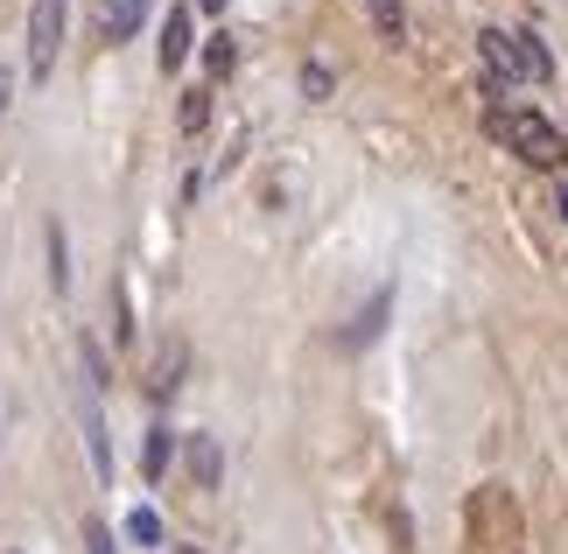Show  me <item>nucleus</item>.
Instances as JSON below:
<instances>
[{"mask_svg": "<svg viewBox=\"0 0 568 554\" xmlns=\"http://www.w3.org/2000/svg\"><path fill=\"white\" fill-rule=\"evenodd\" d=\"M50 288L63 295V288H71V268H63V232L50 225Z\"/></svg>", "mask_w": 568, "mask_h": 554, "instance_id": "nucleus-17", "label": "nucleus"}, {"mask_svg": "<svg viewBox=\"0 0 568 554\" xmlns=\"http://www.w3.org/2000/svg\"><path fill=\"white\" fill-rule=\"evenodd\" d=\"M141 14H148V0H105L99 8V29H105V42H126L141 29Z\"/></svg>", "mask_w": 568, "mask_h": 554, "instance_id": "nucleus-7", "label": "nucleus"}, {"mask_svg": "<svg viewBox=\"0 0 568 554\" xmlns=\"http://www.w3.org/2000/svg\"><path fill=\"white\" fill-rule=\"evenodd\" d=\"M126 541H141V547H162V520L148 513V505H141V513H126Z\"/></svg>", "mask_w": 568, "mask_h": 554, "instance_id": "nucleus-15", "label": "nucleus"}, {"mask_svg": "<svg viewBox=\"0 0 568 554\" xmlns=\"http://www.w3.org/2000/svg\"><path fill=\"white\" fill-rule=\"evenodd\" d=\"M365 8H373V29H379L386 42H400V36H407V14H400V0H365Z\"/></svg>", "mask_w": 568, "mask_h": 554, "instance_id": "nucleus-12", "label": "nucleus"}, {"mask_svg": "<svg viewBox=\"0 0 568 554\" xmlns=\"http://www.w3.org/2000/svg\"><path fill=\"white\" fill-rule=\"evenodd\" d=\"M491 134L506 141L527 169H540V175H555V169L568 162L561 127H555V120H540V113H527V105H491Z\"/></svg>", "mask_w": 568, "mask_h": 554, "instance_id": "nucleus-1", "label": "nucleus"}, {"mask_svg": "<svg viewBox=\"0 0 568 554\" xmlns=\"http://www.w3.org/2000/svg\"><path fill=\"white\" fill-rule=\"evenodd\" d=\"M84 554H120V547H113V526H105V520H84Z\"/></svg>", "mask_w": 568, "mask_h": 554, "instance_id": "nucleus-18", "label": "nucleus"}, {"mask_svg": "<svg viewBox=\"0 0 568 554\" xmlns=\"http://www.w3.org/2000/svg\"><path fill=\"white\" fill-rule=\"evenodd\" d=\"M155 57H162V71H183V63H190V8H169Z\"/></svg>", "mask_w": 568, "mask_h": 554, "instance_id": "nucleus-4", "label": "nucleus"}, {"mask_svg": "<svg viewBox=\"0 0 568 554\" xmlns=\"http://www.w3.org/2000/svg\"><path fill=\"white\" fill-rule=\"evenodd\" d=\"M196 8H204V14H225V0H196Z\"/></svg>", "mask_w": 568, "mask_h": 554, "instance_id": "nucleus-21", "label": "nucleus"}, {"mask_svg": "<svg viewBox=\"0 0 568 554\" xmlns=\"http://www.w3.org/2000/svg\"><path fill=\"white\" fill-rule=\"evenodd\" d=\"M204 120H211V92L196 84V92H183V134H204Z\"/></svg>", "mask_w": 568, "mask_h": 554, "instance_id": "nucleus-14", "label": "nucleus"}, {"mask_svg": "<svg viewBox=\"0 0 568 554\" xmlns=\"http://www.w3.org/2000/svg\"><path fill=\"white\" fill-rule=\"evenodd\" d=\"M519 63H527V78H534V84H548V78H555V57H548V42H540L534 29L519 36Z\"/></svg>", "mask_w": 568, "mask_h": 554, "instance_id": "nucleus-10", "label": "nucleus"}, {"mask_svg": "<svg viewBox=\"0 0 568 554\" xmlns=\"http://www.w3.org/2000/svg\"><path fill=\"white\" fill-rule=\"evenodd\" d=\"M169 450H176V435H169V429H148V450H141V471H148V484H155V477L169 471Z\"/></svg>", "mask_w": 568, "mask_h": 554, "instance_id": "nucleus-11", "label": "nucleus"}, {"mask_svg": "<svg viewBox=\"0 0 568 554\" xmlns=\"http://www.w3.org/2000/svg\"><path fill=\"white\" fill-rule=\"evenodd\" d=\"M78 359H84V386H113V380H105V351L92 338H78Z\"/></svg>", "mask_w": 568, "mask_h": 554, "instance_id": "nucleus-16", "label": "nucleus"}, {"mask_svg": "<svg viewBox=\"0 0 568 554\" xmlns=\"http://www.w3.org/2000/svg\"><path fill=\"white\" fill-rule=\"evenodd\" d=\"M302 92L323 99V92H331V71H323V63H310V71H302Z\"/></svg>", "mask_w": 568, "mask_h": 554, "instance_id": "nucleus-19", "label": "nucleus"}, {"mask_svg": "<svg viewBox=\"0 0 568 554\" xmlns=\"http://www.w3.org/2000/svg\"><path fill=\"white\" fill-rule=\"evenodd\" d=\"M176 380H183V344H162V359H155V380H148V393H155V401H169V393H176Z\"/></svg>", "mask_w": 568, "mask_h": 554, "instance_id": "nucleus-9", "label": "nucleus"}, {"mask_svg": "<svg viewBox=\"0 0 568 554\" xmlns=\"http://www.w3.org/2000/svg\"><path fill=\"white\" fill-rule=\"evenodd\" d=\"M477 57H485V71H491V92H506V84L527 78V63H519V36H506V29H477Z\"/></svg>", "mask_w": 568, "mask_h": 554, "instance_id": "nucleus-3", "label": "nucleus"}, {"mask_svg": "<svg viewBox=\"0 0 568 554\" xmlns=\"http://www.w3.org/2000/svg\"><path fill=\"white\" fill-rule=\"evenodd\" d=\"M204 63H211V78H225V71H232V63H239V42H232L225 29H217V36L204 42Z\"/></svg>", "mask_w": 568, "mask_h": 554, "instance_id": "nucleus-13", "label": "nucleus"}, {"mask_svg": "<svg viewBox=\"0 0 568 554\" xmlns=\"http://www.w3.org/2000/svg\"><path fill=\"white\" fill-rule=\"evenodd\" d=\"M169 554H204V547H169Z\"/></svg>", "mask_w": 568, "mask_h": 554, "instance_id": "nucleus-23", "label": "nucleus"}, {"mask_svg": "<svg viewBox=\"0 0 568 554\" xmlns=\"http://www.w3.org/2000/svg\"><path fill=\"white\" fill-rule=\"evenodd\" d=\"M190 477H196V492H217V477H225V456H217L211 435H190Z\"/></svg>", "mask_w": 568, "mask_h": 554, "instance_id": "nucleus-6", "label": "nucleus"}, {"mask_svg": "<svg viewBox=\"0 0 568 554\" xmlns=\"http://www.w3.org/2000/svg\"><path fill=\"white\" fill-rule=\"evenodd\" d=\"M63 8L71 0H29V78L42 84L57 71V42H63Z\"/></svg>", "mask_w": 568, "mask_h": 554, "instance_id": "nucleus-2", "label": "nucleus"}, {"mask_svg": "<svg viewBox=\"0 0 568 554\" xmlns=\"http://www.w3.org/2000/svg\"><path fill=\"white\" fill-rule=\"evenodd\" d=\"M386 316H393V288H379V295H373V302H365V309H358V323H352V330H344V351H358V344H373Z\"/></svg>", "mask_w": 568, "mask_h": 554, "instance_id": "nucleus-5", "label": "nucleus"}, {"mask_svg": "<svg viewBox=\"0 0 568 554\" xmlns=\"http://www.w3.org/2000/svg\"><path fill=\"white\" fill-rule=\"evenodd\" d=\"M8 99H14V78H8V71H0V105H8Z\"/></svg>", "mask_w": 568, "mask_h": 554, "instance_id": "nucleus-20", "label": "nucleus"}, {"mask_svg": "<svg viewBox=\"0 0 568 554\" xmlns=\"http://www.w3.org/2000/svg\"><path fill=\"white\" fill-rule=\"evenodd\" d=\"M84 442H92V471H99V477H113V442H105L99 401H84Z\"/></svg>", "mask_w": 568, "mask_h": 554, "instance_id": "nucleus-8", "label": "nucleus"}, {"mask_svg": "<svg viewBox=\"0 0 568 554\" xmlns=\"http://www.w3.org/2000/svg\"><path fill=\"white\" fill-rule=\"evenodd\" d=\"M555 204H561V218H568V183H561V190H555Z\"/></svg>", "mask_w": 568, "mask_h": 554, "instance_id": "nucleus-22", "label": "nucleus"}]
</instances>
